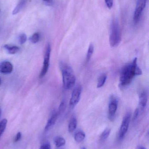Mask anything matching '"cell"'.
<instances>
[{
  "label": "cell",
  "instance_id": "obj_19",
  "mask_svg": "<svg viewBox=\"0 0 149 149\" xmlns=\"http://www.w3.org/2000/svg\"><path fill=\"white\" fill-rule=\"evenodd\" d=\"M111 129L109 128H107L102 132L100 136V140L101 141H105L106 140L111 133Z\"/></svg>",
  "mask_w": 149,
  "mask_h": 149
},
{
  "label": "cell",
  "instance_id": "obj_7",
  "mask_svg": "<svg viewBox=\"0 0 149 149\" xmlns=\"http://www.w3.org/2000/svg\"><path fill=\"white\" fill-rule=\"evenodd\" d=\"M131 113L130 112H128L123 118L119 131V137L120 140H122L124 138L127 132L131 120Z\"/></svg>",
  "mask_w": 149,
  "mask_h": 149
},
{
  "label": "cell",
  "instance_id": "obj_11",
  "mask_svg": "<svg viewBox=\"0 0 149 149\" xmlns=\"http://www.w3.org/2000/svg\"><path fill=\"white\" fill-rule=\"evenodd\" d=\"M148 100V93L146 90L141 92L139 95V105L141 109H144L147 106Z\"/></svg>",
  "mask_w": 149,
  "mask_h": 149
},
{
  "label": "cell",
  "instance_id": "obj_21",
  "mask_svg": "<svg viewBox=\"0 0 149 149\" xmlns=\"http://www.w3.org/2000/svg\"><path fill=\"white\" fill-rule=\"evenodd\" d=\"M39 34L37 32L33 34L29 38V40L33 44L36 43L39 41Z\"/></svg>",
  "mask_w": 149,
  "mask_h": 149
},
{
  "label": "cell",
  "instance_id": "obj_2",
  "mask_svg": "<svg viewBox=\"0 0 149 149\" xmlns=\"http://www.w3.org/2000/svg\"><path fill=\"white\" fill-rule=\"evenodd\" d=\"M60 69L64 88L66 90L71 89L74 86L76 82V77L73 70L70 65L64 63H60Z\"/></svg>",
  "mask_w": 149,
  "mask_h": 149
},
{
  "label": "cell",
  "instance_id": "obj_14",
  "mask_svg": "<svg viewBox=\"0 0 149 149\" xmlns=\"http://www.w3.org/2000/svg\"><path fill=\"white\" fill-rule=\"evenodd\" d=\"M77 120L76 117L73 116L71 118L68 125V131L70 133L73 132L77 128Z\"/></svg>",
  "mask_w": 149,
  "mask_h": 149
},
{
  "label": "cell",
  "instance_id": "obj_3",
  "mask_svg": "<svg viewBox=\"0 0 149 149\" xmlns=\"http://www.w3.org/2000/svg\"><path fill=\"white\" fill-rule=\"evenodd\" d=\"M121 40V33L120 25L117 20H114L111 24L109 35V44L111 47H116Z\"/></svg>",
  "mask_w": 149,
  "mask_h": 149
},
{
  "label": "cell",
  "instance_id": "obj_12",
  "mask_svg": "<svg viewBox=\"0 0 149 149\" xmlns=\"http://www.w3.org/2000/svg\"><path fill=\"white\" fill-rule=\"evenodd\" d=\"M3 48L6 50L8 53L11 55L16 54L18 52L20 48L15 45H10L6 44L3 46Z\"/></svg>",
  "mask_w": 149,
  "mask_h": 149
},
{
  "label": "cell",
  "instance_id": "obj_1",
  "mask_svg": "<svg viewBox=\"0 0 149 149\" xmlns=\"http://www.w3.org/2000/svg\"><path fill=\"white\" fill-rule=\"evenodd\" d=\"M142 74V71L137 65V58H136L133 62L127 64L122 68L119 86L121 88L125 87L130 84L134 77Z\"/></svg>",
  "mask_w": 149,
  "mask_h": 149
},
{
  "label": "cell",
  "instance_id": "obj_6",
  "mask_svg": "<svg viewBox=\"0 0 149 149\" xmlns=\"http://www.w3.org/2000/svg\"><path fill=\"white\" fill-rule=\"evenodd\" d=\"M82 93V87L80 85H78L73 89L70 99L69 106L71 109H73L78 103L81 97Z\"/></svg>",
  "mask_w": 149,
  "mask_h": 149
},
{
  "label": "cell",
  "instance_id": "obj_17",
  "mask_svg": "<svg viewBox=\"0 0 149 149\" xmlns=\"http://www.w3.org/2000/svg\"><path fill=\"white\" fill-rule=\"evenodd\" d=\"M74 138V140L77 142H81L85 140V134L83 131H78L75 134Z\"/></svg>",
  "mask_w": 149,
  "mask_h": 149
},
{
  "label": "cell",
  "instance_id": "obj_16",
  "mask_svg": "<svg viewBox=\"0 0 149 149\" xmlns=\"http://www.w3.org/2000/svg\"><path fill=\"white\" fill-rule=\"evenodd\" d=\"M107 78V76L106 74L105 73L101 74L99 77L97 85L98 88H100L105 85L106 81Z\"/></svg>",
  "mask_w": 149,
  "mask_h": 149
},
{
  "label": "cell",
  "instance_id": "obj_30",
  "mask_svg": "<svg viewBox=\"0 0 149 149\" xmlns=\"http://www.w3.org/2000/svg\"><path fill=\"white\" fill-rule=\"evenodd\" d=\"M1 109H0V117H1Z\"/></svg>",
  "mask_w": 149,
  "mask_h": 149
},
{
  "label": "cell",
  "instance_id": "obj_26",
  "mask_svg": "<svg viewBox=\"0 0 149 149\" xmlns=\"http://www.w3.org/2000/svg\"><path fill=\"white\" fill-rule=\"evenodd\" d=\"M139 110L138 109H136L135 111L134 114V116H133V120H136V119L138 118L139 116Z\"/></svg>",
  "mask_w": 149,
  "mask_h": 149
},
{
  "label": "cell",
  "instance_id": "obj_24",
  "mask_svg": "<svg viewBox=\"0 0 149 149\" xmlns=\"http://www.w3.org/2000/svg\"><path fill=\"white\" fill-rule=\"evenodd\" d=\"M107 7L109 9L113 8V0H104Z\"/></svg>",
  "mask_w": 149,
  "mask_h": 149
},
{
  "label": "cell",
  "instance_id": "obj_28",
  "mask_svg": "<svg viewBox=\"0 0 149 149\" xmlns=\"http://www.w3.org/2000/svg\"><path fill=\"white\" fill-rule=\"evenodd\" d=\"M39 149H51V146L49 143H46L43 144Z\"/></svg>",
  "mask_w": 149,
  "mask_h": 149
},
{
  "label": "cell",
  "instance_id": "obj_15",
  "mask_svg": "<svg viewBox=\"0 0 149 149\" xmlns=\"http://www.w3.org/2000/svg\"><path fill=\"white\" fill-rule=\"evenodd\" d=\"M54 144L57 148H59L64 146L66 144V141L64 138L61 136H57L54 140Z\"/></svg>",
  "mask_w": 149,
  "mask_h": 149
},
{
  "label": "cell",
  "instance_id": "obj_31",
  "mask_svg": "<svg viewBox=\"0 0 149 149\" xmlns=\"http://www.w3.org/2000/svg\"><path fill=\"white\" fill-rule=\"evenodd\" d=\"M81 149H87L85 148H81Z\"/></svg>",
  "mask_w": 149,
  "mask_h": 149
},
{
  "label": "cell",
  "instance_id": "obj_27",
  "mask_svg": "<svg viewBox=\"0 0 149 149\" xmlns=\"http://www.w3.org/2000/svg\"><path fill=\"white\" fill-rule=\"evenodd\" d=\"M22 137V134L21 132H18L15 138V140H14V142H18L20 139H21Z\"/></svg>",
  "mask_w": 149,
  "mask_h": 149
},
{
  "label": "cell",
  "instance_id": "obj_29",
  "mask_svg": "<svg viewBox=\"0 0 149 149\" xmlns=\"http://www.w3.org/2000/svg\"><path fill=\"white\" fill-rule=\"evenodd\" d=\"M136 149H147L146 148H144V147H143V146H138L137 147V148Z\"/></svg>",
  "mask_w": 149,
  "mask_h": 149
},
{
  "label": "cell",
  "instance_id": "obj_18",
  "mask_svg": "<svg viewBox=\"0 0 149 149\" xmlns=\"http://www.w3.org/2000/svg\"><path fill=\"white\" fill-rule=\"evenodd\" d=\"M94 51V46L92 44H91L88 47L87 54L86 56V62H88L91 59V57L92 56Z\"/></svg>",
  "mask_w": 149,
  "mask_h": 149
},
{
  "label": "cell",
  "instance_id": "obj_32",
  "mask_svg": "<svg viewBox=\"0 0 149 149\" xmlns=\"http://www.w3.org/2000/svg\"><path fill=\"white\" fill-rule=\"evenodd\" d=\"M1 79H0V85H1Z\"/></svg>",
  "mask_w": 149,
  "mask_h": 149
},
{
  "label": "cell",
  "instance_id": "obj_23",
  "mask_svg": "<svg viewBox=\"0 0 149 149\" xmlns=\"http://www.w3.org/2000/svg\"><path fill=\"white\" fill-rule=\"evenodd\" d=\"M66 105L65 101L64 100L62 101L59 105V107L58 111L59 114L61 113L64 111L66 109Z\"/></svg>",
  "mask_w": 149,
  "mask_h": 149
},
{
  "label": "cell",
  "instance_id": "obj_25",
  "mask_svg": "<svg viewBox=\"0 0 149 149\" xmlns=\"http://www.w3.org/2000/svg\"><path fill=\"white\" fill-rule=\"evenodd\" d=\"M45 5L47 6H52L53 4V0H43Z\"/></svg>",
  "mask_w": 149,
  "mask_h": 149
},
{
  "label": "cell",
  "instance_id": "obj_9",
  "mask_svg": "<svg viewBox=\"0 0 149 149\" xmlns=\"http://www.w3.org/2000/svg\"><path fill=\"white\" fill-rule=\"evenodd\" d=\"M13 70V65L9 61H3L0 63V73L3 74H10Z\"/></svg>",
  "mask_w": 149,
  "mask_h": 149
},
{
  "label": "cell",
  "instance_id": "obj_5",
  "mask_svg": "<svg viewBox=\"0 0 149 149\" xmlns=\"http://www.w3.org/2000/svg\"><path fill=\"white\" fill-rule=\"evenodd\" d=\"M51 52V48L50 45V44H47L45 48V52L43 64V65L39 75V77L40 78H43L48 72L49 66H50Z\"/></svg>",
  "mask_w": 149,
  "mask_h": 149
},
{
  "label": "cell",
  "instance_id": "obj_20",
  "mask_svg": "<svg viewBox=\"0 0 149 149\" xmlns=\"http://www.w3.org/2000/svg\"><path fill=\"white\" fill-rule=\"evenodd\" d=\"M8 121L6 119H3L0 123V136L4 132L7 126Z\"/></svg>",
  "mask_w": 149,
  "mask_h": 149
},
{
  "label": "cell",
  "instance_id": "obj_4",
  "mask_svg": "<svg viewBox=\"0 0 149 149\" xmlns=\"http://www.w3.org/2000/svg\"><path fill=\"white\" fill-rule=\"evenodd\" d=\"M147 1L148 0H137L133 16V21L135 24H138L141 20L142 14L146 7Z\"/></svg>",
  "mask_w": 149,
  "mask_h": 149
},
{
  "label": "cell",
  "instance_id": "obj_10",
  "mask_svg": "<svg viewBox=\"0 0 149 149\" xmlns=\"http://www.w3.org/2000/svg\"><path fill=\"white\" fill-rule=\"evenodd\" d=\"M59 115V114L58 112H54L52 114V115L48 120L47 123L45 125V132H47V131H49L52 128V127L54 126V125L56 123V122H57Z\"/></svg>",
  "mask_w": 149,
  "mask_h": 149
},
{
  "label": "cell",
  "instance_id": "obj_13",
  "mask_svg": "<svg viewBox=\"0 0 149 149\" xmlns=\"http://www.w3.org/2000/svg\"><path fill=\"white\" fill-rule=\"evenodd\" d=\"M27 0H21L12 11L13 15H16L23 8L27 3Z\"/></svg>",
  "mask_w": 149,
  "mask_h": 149
},
{
  "label": "cell",
  "instance_id": "obj_22",
  "mask_svg": "<svg viewBox=\"0 0 149 149\" xmlns=\"http://www.w3.org/2000/svg\"><path fill=\"white\" fill-rule=\"evenodd\" d=\"M18 39H19V42L20 44H24L26 42V41H27V36H26V34H24V33L21 34V35L19 36Z\"/></svg>",
  "mask_w": 149,
  "mask_h": 149
},
{
  "label": "cell",
  "instance_id": "obj_8",
  "mask_svg": "<svg viewBox=\"0 0 149 149\" xmlns=\"http://www.w3.org/2000/svg\"><path fill=\"white\" fill-rule=\"evenodd\" d=\"M118 101L114 95L110 96L108 102V118L110 120L114 119L118 109Z\"/></svg>",
  "mask_w": 149,
  "mask_h": 149
}]
</instances>
